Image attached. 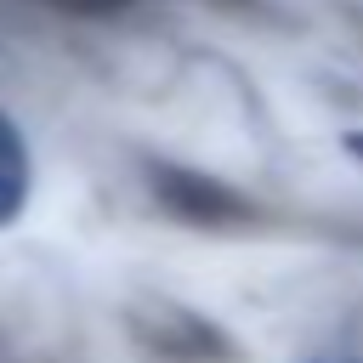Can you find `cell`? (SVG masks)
I'll return each mask as SVG.
<instances>
[{
	"label": "cell",
	"instance_id": "277c9868",
	"mask_svg": "<svg viewBox=\"0 0 363 363\" xmlns=\"http://www.w3.org/2000/svg\"><path fill=\"white\" fill-rule=\"evenodd\" d=\"M346 153H352V159L363 164V130H346Z\"/></svg>",
	"mask_w": 363,
	"mask_h": 363
},
{
	"label": "cell",
	"instance_id": "6da1fadb",
	"mask_svg": "<svg viewBox=\"0 0 363 363\" xmlns=\"http://www.w3.org/2000/svg\"><path fill=\"white\" fill-rule=\"evenodd\" d=\"M159 193H164V204L170 210H182V216H193V221H238V216H250V204L238 199V193H227L221 182H210V176H187V170H159Z\"/></svg>",
	"mask_w": 363,
	"mask_h": 363
},
{
	"label": "cell",
	"instance_id": "7a4b0ae2",
	"mask_svg": "<svg viewBox=\"0 0 363 363\" xmlns=\"http://www.w3.org/2000/svg\"><path fill=\"white\" fill-rule=\"evenodd\" d=\"M28 182H34V164H28V142L23 130L11 125V113H0V227H11L28 204Z\"/></svg>",
	"mask_w": 363,
	"mask_h": 363
},
{
	"label": "cell",
	"instance_id": "3957f363",
	"mask_svg": "<svg viewBox=\"0 0 363 363\" xmlns=\"http://www.w3.org/2000/svg\"><path fill=\"white\" fill-rule=\"evenodd\" d=\"M62 6H74V11H119V6H130V0H62Z\"/></svg>",
	"mask_w": 363,
	"mask_h": 363
},
{
	"label": "cell",
	"instance_id": "5b68a950",
	"mask_svg": "<svg viewBox=\"0 0 363 363\" xmlns=\"http://www.w3.org/2000/svg\"><path fill=\"white\" fill-rule=\"evenodd\" d=\"M306 363H363V357H306Z\"/></svg>",
	"mask_w": 363,
	"mask_h": 363
}]
</instances>
